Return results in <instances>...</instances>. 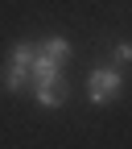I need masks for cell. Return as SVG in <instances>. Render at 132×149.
Here are the masks:
<instances>
[{
    "instance_id": "cell-6",
    "label": "cell",
    "mask_w": 132,
    "mask_h": 149,
    "mask_svg": "<svg viewBox=\"0 0 132 149\" xmlns=\"http://www.w3.org/2000/svg\"><path fill=\"white\" fill-rule=\"evenodd\" d=\"M111 58H116V70L128 66V62H132V42H124V37H120V42H111Z\"/></svg>"
},
{
    "instance_id": "cell-2",
    "label": "cell",
    "mask_w": 132,
    "mask_h": 149,
    "mask_svg": "<svg viewBox=\"0 0 132 149\" xmlns=\"http://www.w3.org/2000/svg\"><path fill=\"white\" fill-rule=\"evenodd\" d=\"M87 95H91V104H107V100H116V95H120V70H116V66H99V70H91V79H87Z\"/></svg>"
},
{
    "instance_id": "cell-3",
    "label": "cell",
    "mask_w": 132,
    "mask_h": 149,
    "mask_svg": "<svg viewBox=\"0 0 132 149\" xmlns=\"http://www.w3.org/2000/svg\"><path fill=\"white\" fill-rule=\"evenodd\" d=\"M33 87H37V104H41V108H58L66 100L62 79H46V83H33Z\"/></svg>"
},
{
    "instance_id": "cell-1",
    "label": "cell",
    "mask_w": 132,
    "mask_h": 149,
    "mask_svg": "<svg viewBox=\"0 0 132 149\" xmlns=\"http://www.w3.org/2000/svg\"><path fill=\"white\" fill-rule=\"evenodd\" d=\"M33 54H37L33 42H17V46H12V62H8V70H4V87H8V91H21V87L33 83Z\"/></svg>"
},
{
    "instance_id": "cell-5",
    "label": "cell",
    "mask_w": 132,
    "mask_h": 149,
    "mask_svg": "<svg viewBox=\"0 0 132 149\" xmlns=\"http://www.w3.org/2000/svg\"><path fill=\"white\" fill-rule=\"evenodd\" d=\"M37 54H46V58H54V62H62L66 54H70V42H66V37H46V42L37 46Z\"/></svg>"
},
{
    "instance_id": "cell-4",
    "label": "cell",
    "mask_w": 132,
    "mask_h": 149,
    "mask_svg": "<svg viewBox=\"0 0 132 149\" xmlns=\"http://www.w3.org/2000/svg\"><path fill=\"white\" fill-rule=\"evenodd\" d=\"M58 66H62V62H54V58H46V54H33V83H46V79H58Z\"/></svg>"
}]
</instances>
